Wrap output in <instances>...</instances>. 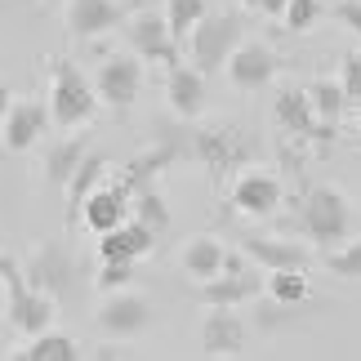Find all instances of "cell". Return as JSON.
Wrapping results in <instances>:
<instances>
[{"label":"cell","mask_w":361,"mask_h":361,"mask_svg":"<svg viewBox=\"0 0 361 361\" xmlns=\"http://www.w3.org/2000/svg\"><path fill=\"white\" fill-rule=\"evenodd\" d=\"M335 18L361 40V0H339V5H335Z\"/></svg>","instance_id":"cell-33"},{"label":"cell","mask_w":361,"mask_h":361,"mask_svg":"<svg viewBox=\"0 0 361 361\" xmlns=\"http://www.w3.org/2000/svg\"><path fill=\"white\" fill-rule=\"evenodd\" d=\"M299 232L308 245H322V250H335L339 241H348L357 232V205L348 192L330 188V183H312L308 192L299 197Z\"/></svg>","instance_id":"cell-1"},{"label":"cell","mask_w":361,"mask_h":361,"mask_svg":"<svg viewBox=\"0 0 361 361\" xmlns=\"http://www.w3.org/2000/svg\"><path fill=\"white\" fill-rule=\"evenodd\" d=\"M103 178H107V157H99V152H90L85 161L76 165V174L67 178V188H63V197H67V219H80V205H85V197L94 188H103Z\"/></svg>","instance_id":"cell-23"},{"label":"cell","mask_w":361,"mask_h":361,"mask_svg":"<svg viewBox=\"0 0 361 361\" xmlns=\"http://www.w3.org/2000/svg\"><path fill=\"white\" fill-rule=\"evenodd\" d=\"M241 5H245V9H259V0H241Z\"/></svg>","instance_id":"cell-37"},{"label":"cell","mask_w":361,"mask_h":361,"mask_svg":"<svg viewBox=\"0 0 361 361\" xmlns=\"http://www.w3.org/2000/svg\"><path fill=\"white\" fill-rule=\"evenodd\" d=\"M245 348V322L237 308H205L201 322V353L205 357H237Z\"/></svg>","instance_id":"cell-19"},{"label":"cell","mask_w":361,"mask_h":361,"mask_svg":"<svg viewBox=\"0 0 361 361\" xmlns=\"http://www.w3.org/2000/svg\"><path fill=\"white\" fill-rule=\"evenodd\" d=\"M23 276L36 290H45V295H54L59 303H67V299L76 295L80 263H76V255H72V245H67V241H40L32 255H27Z\"/></svg>","instance_id":"cell-4"},{"label":"cell","mask_w":361,"mask_h":361,"mask_svg":"<svg viewBox=\"0 0 361 361\" xmlns=\"http://www.w3.org/2000/svg\"><path fill=\"white\" fill-rule=\"evenodd\" d=\"M228 80H232V90H241V94H259V90H268L276 72H281V59H276V49L272 45H263V40H241L237 49H232V59H228Z\"/></svg>","instance_id":"cell-12"},{"label":"cell","mask_w":361,"mask_h":361,"mask_svg":"<svg viewBox=\"0 0 361 361\" xmlns=\"http://www.w3.org/2000/svg\"><path fill=\"white\" fill-rule=\"evenodd\" d=\"M241 32H245L241 13H205V18L188 32V40H183L188 63L201 67L205 76H210V72H224L228 59H232V49L241 45Z\"/></svg>","instance_id":"cell-3"},{"label":"cell","mask_w":361,"mask_h":361,"mask_svg":"<svg viewBox=\"0 0 361 361\" xmlns=\"http://www.w3.org/2000/svg\"><path fill=\"white\" fill-rule=\"evenodd\" d=\"M157 237H161L157 228H147L143 219L130 214L121 228H112V232L99 237V259H130V263H138V259H147L152 250H157Z\"/></svg>","instance_id":"cell-20"},{"label":"cell","mask_w":361,"mask_h":361,"mask_svg":"<svg viewBox=\"0 0 361 361\" xmlns=\"http://www.w3.org/2000/svg\"><path fill=\"white\" fill-rule=\"evenodd\" d=\"M205 13H210V9H205V0H165V23H170V32H174L178 45L188 40V32L205 18Z\"/></svg>","instance_id":"cell-29"},{"label":"cell","mask_w":361,"mask_h":361,"mask_svg":"<svg viewBox=\"0 0 361 361\" xmlns=\"http://www.w3.org/2000/svg\"><path fill=\"white\" fill-rule=\"evenodd\" d=\"M241 250H245V259L259 263L263 272L308 268V263H312V245H303L295 237H241Z\"/></svg>","instance_id":"cell-16"},{"label":"cell","mask_w":361,"mask_h":361,"mask_svg":"<svg viewBox=\"0 0 361 361\" xmlns=\"http://www.w3.org/2000/svg\"><path fill=\"white\" fill-rule=\"evenodd\" d=\"M188 152L205 165V174L210 178H228L245 170L250 161H255V143L241 134V130H228V125H214V130H197L192 134Z\"/></svg>","instance_id":"cell-6"},{"label":"cell","mask_w":361,"mask_h":361,"mask_svg":"<svg viewBox=\"0 0 361 361\" xmlns=\"http://www.w3.org/2000/svg\"><path fill=\"white\" fill-rule=\"evenodd\" d=\"M263 290H268V276H259L245 263V250H241V255L228 250L224 272L210 276V281H201V303H205V308H241V303L259 299Z\"/></svg>","instance_id":"cell-7"},{"label":"cell","mask_w":361,"mask_h":361,"mask_svg":"<svg viewBox=\"0 0 361 361\" xmlns=\"http://www.w3.org/2000/svg\"><path fill=\"white\" fill-rule=\"evenodd\" d=\"M94 326H99L103 339H116V343L138 339L152 326V303L143 295H134L130 286H125V290H107L103 303L94 308Z\"/></svg>","instance_id":"cell-8"},{"label":"cell","mask_w":361,"mask_h":361,"mask_svg":"<svg viewBox=\"0 0 361 361\" xmlns=\"http://www.w3.org/2000/svg\"><path fill=\"white\" fill-rule=\"evenodd\" d=\"M165 103L178 121H197L205 112V72L192 63H174L165 76Z\"/></svg>","instance_id":"cell-17"},{"label":"cell","mask_w":361,"mask_h":361,"mask_svg":"<svg viewBox=\"0 0 361 361\" xmlns=\"http://www.w3.org/2000/svg\"><path fill=\"white\" fill-rule=\"evenodd\" d=\"M94 90H99V103H107L112 112H130V103L143 90V59L134 49L103 59L99 72H94Z\"/></svg>","instance_id":"cell-11"},{"label":"cell","mask_w":361,"mask_h":361,"mask_svg":"<svg viewBox=\"0 0 361 361\" xmlns=\"http://www.w3.org/2000/svg\"><path fill=\"white\" fill-rule=\"evenodd\" d=\"M281 23H286V32H295V36L312 32V27L322 23V0H290L286 13H281Z\"/></svg>","instance_id":"cell-30"},{"label":"cell","mask_w":361,"mask_h":361,"mask_svg":"<svg viewBox=\"0 0 361 361\" xmlns=\"http://www.w3.org/2000/svg\"><path fill=\"white\" fill-rule=\"evenodd\" d=\"M290 0H259V13H268V18H281Z\"/></svg>","instance_id":"cell-34"},{"label":"cell","mask_w":361,"mask_h":361,"mask_svg":"<svg viewBox=\"0 0 361 361\" xmlns=\"http://www.w3.org/2000/svg\"><path fill=\"white\" fill-rule=\"evenodd\" d=\"M339 85H343V94H348L353 103H361V49L339 59Z\"/></svg>","instance_id":"cell-32"},{"label":"cell","mask_w":361,"mask_h":361,"mask_svg":"<svg viewBox=\"0 0 361 361\" xmlns=\"http://www.w3.org/2000/svg\"><path fill=\"white\" fill-rule=\"evenodd\" d=\"M130 214H134V219H143V224H147V228H157V232H170V201H165L152 183L134 192Z\"/></svg>","instance_id":"cell-27"},{"label":"cell","mask_w":361,"mask_h":361,"mask_svg":"<svg viewBox=\"0 0 361 361\" xmlns=\"http://www.w3.org/2000/svg\"><path fill=\"white\" fill-rule=\"evenodd\" d=\"M63 303L45 295V290H36L32 281L23 276V268H13L5 276V322L9 330H18V335H40V330H49L54 326V317H59Z\"/></svg>","instance_id":"cell-5"},{"label":"cell","mask_w":361,"mask_h":361,"mask_svg":"<svg viewBox=\"0 0 361 361\" xmlns=\"http://www.w3.org/2000/svg\"><path fill=\"white\" fill-rule=\"evenodd\" d=\"M49 125H54L49 103H40V99H13L9 116L0 121V143H5V152H27V147H36L40 138H45Z\"/></svg>","instance_id":"cell-13"},{"label":"cell","mask_w":361,"mask_h":361,"mask_svg":"<svg viewBox=\"0 0 361 361\" xmlns=\"http://www.w3.org/2000/svg\"><path fill=\"white\" fill-rule=\"evenodd\" d=\"M125 18L130 13H125L121 0H67V9H63V23L76 40H99L107 32H116V27H125Z\"/></svg>","instance_id":"cell-14"},{"label":"cell","mask_w":361,"mask_h":361,"mask_svg":"<svg viewBox=\"0 0 361 361\" xmlns=\"http://www.w3.org/2000/svg\"><path fill=\"white\" fill-rule=\"evenodd\" d=\"M326 268L339 276V281H357L361 286V237L353 232L348 241H339L335 250H326Z\"/></svg>","instance_id":"cell-28"},{"label":"cell","mask_w":361,"mask_h":361,"mask_svg":"<svg viewBox=\"0 0 361 361\" xmlns=\"http://www.w3.org/2000/svg\"><path fill=\"white\" fill-rule=\"evenodd\" d=\"M272 121H276V130H286L295 138H330V130L312 112L308 90H299V85H281L272 94Z\"/></svg>","instance_id":"cell-15"},{"label":"cell","mask_w":361,"mask_h":361,"mask_svg":"<svg viewBox=\"0 0 361 361\" xmlns=\"http://www.w3.org/2000/svg\"><path fill=\"white\" fill-rule=\"evenodd\" d=\"M130 192H125L116 178L112 183H103V188H94L90 197H85V205H80V219H85V228L90 232H112V228H121L125 219H130Z\"/></svg>","instance_id":"cell-18"},{"label":"cell","mask_w":361,"mask_h":361,"mask_svg":"<svg viewBox=\"0 0 361 361\" xmlns=\"http://www.w3.org/2000/svg\"><path fill=\"white\" fill-rule=\"evenodd\" d=\"M125 45L143 63H165V67L183 63L170 23H165V13H157V9H134L130 18H125Z\"/></svg>","instance_id":"cell-9"},{"label":"cell","mask_w":361,"mask_h":361,"mask_svg":"<svg viewBox=\"0 0 361 361\" xmlns=\"http://www.w3.org/2000/svg\"><path fill=\"white\" fill-rule=\"evenodd\" d=\"M99 112V90L94 80L80 72L72 59H54L49 67V116H54V130H85Z\"/></svg>","instance_id":"cell-2"},{"label":"cell","mask_w":361,"mask_h":361,"mask_svg":"<svg viewBox=\"0 0 361 361\" xmlns=\"http://www.w3.org/2000/svg\"><path fill=\"white\" fill-rule=\"evenodd\" d=\"M228 263V245L210 237V232H201V237H188L183 250H178V268H183L192 281H210V276L224 272Z\"/></svg>","instance_id":"cell-21"},{"label":"cell","mask_w":361,"mask_h":361,"mask_svg":"<svg viewBox=\"0 0 361 361\" xmlns=\"http://www.w3.org/2000/svg\"><path fill=\"white\" fill-rule=\"evenodd\" d=\"M94 357H99V361H112V357H125V353L116 348V343H103V348H94Z\"/></svg>","instance_id":"cell-36"},{"label":"cell","mask_w":361,"mask_h":361,"mask_svg":"<svg viewBox=\"0 0 361 361\" xmlns=\"http://www.w3.org/2000/svg\"><path fill=\"white\" fill-rule=\"evenodd\" d=\"M23 361H76L80 348L72 335H59V330H40V335L27 339V348L18 353Z\"/></svg>","instance_id":"cell-26"},{"label":"cell","mask_w":361,"mask_h":361,"mask_svg":"<svg viewBox=\"0 0 361 361\" xmlns=\"http://www.w3.org/2000/svg\"><path fill=\"white\" fill-rule=\"evenodd\" d=\"M9 107H13V90H9V85H0V121L9 116Z\"/></svg>","instance_id":"cell-35"},{"label":"cell","mask_w":361,"mask_h":361,"mask_svg":"<svg viewBox=\"0 0 361 361\" xmlns=\"http://www.w3.org/2000/svg\"><path fill=\"white\" fill-rule=\"evenodd\" d=\"M130 281H134V263L130 259H103L99 276H94V286H99L103 295H107V290H125Z\"/></svg>","instance_id":"cell-31"},{"label":"cell","mask_w":361,"mask_h":361,"mask_svg":"<svg viewBox=\"0 0 361 361\" xmlns=\"http://www.w3.org/2000/svg\"><path fill=\"white\" fill-rule=\"evenodd\" d=\"M281 201H286L281 178L272 170H263V165H245L232 178V210L245 214V219H272L281 210Z\"/></svg>","instance_id":"cell-10"},{"label":"cell","mask_w":361,"mask_h":361,"mask_svg":"<svg viewBox=\"0 0 361 361\" xmlns=\"http://www.w3.org/2000/svg\"><path fill=\"white\" fill-rule=\"evenodd\" d=\"M308 99H312V112H317V121H322L326 130H335V125L343 121V112L353 107V99L339 85V76H317L308 85Z\"/></svg>","instance_id":"cell-24"},{"label":"cell","mask_w":361,"mask_h":361,"mask_svg":"<svg viewBox=\"0 0 361 361\" xmlns=\"http://www.w3.org/2000/svg\"><path fill=\"white\" fill-rule=\"evenodd\" d=\"M268 299L286 303V308H299V303H308V299H312L308 268H276V272H268Z\"/></svg>","instance_id":"cell-25"},{"label":"cell","mask_w":361,"mask_h":361,"mask_svg":"<svg viewBox=\"0 0 361 361\" xmlns=\"http://www.w3.org/2000/svg\"><path fill=\"white\" fill-rule=\"evenodd\" d=\"M90 157V138H54V143L45 147V157H40V174H45V183L54 188H67V178L76 174V165Z\"/></svg>","instance_id":"cell-22"}]
</instances>
